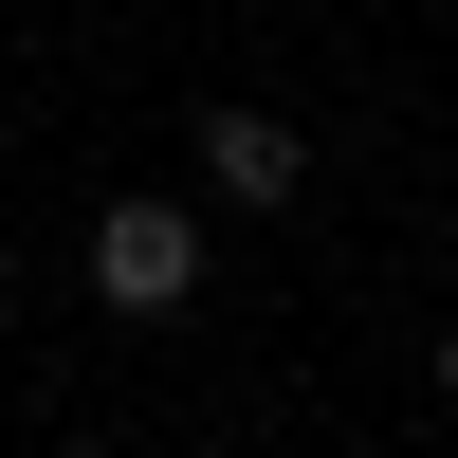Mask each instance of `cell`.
I'll list each match as a JSON object with an SVG mask.
<instances>
[{"instance_id": "1", "label": "cell", "mask_w": 458, "mask_h": 458, "mask_svg": "<svg viewBox=\"0 0 458 458\" xmlns=\"http://www.w3.org/2000/svg\"><path fill=\"white\" fill-rule=\"evenodd\" d=\"M73 276H92L110 312L147 330V312H183V293L220 276V220H202V202H165V183H129V202H92V239H73Z\"/></svg>"}, {"instance_id": "2", "label": "cell", "mask_w": 458, "mask_h": 458, "mask_svg": "<svg viewBox=\"0 0 458 458\" xmlns=\"http://www.w3.org/2000/svg\"><path fill=\"white\" fill-rule=\"evenodd\" d=\"M202 202H220V220L312 202V129H293V110H202Z\"/></svg>"}, {"instance_id": "4", "label": "cell", "mask_w": 458, "mask_h": 458, "mask_svg": "<svg viewBox=\"0 0 458 458\" xmlns=\"http://www.w3.org/2000/svg\"><path fill=\"white\" fill-rule=\"evenodd\" d=\"M55 458H110V440H55Z\"/></svg>"}, {"instance_id": "3", "label": "cell", "mask_w": 458, "mask_h": 458, "mask_svg": "<svg viewBox=\"0 0 458 458\" xmlns=\"http://www.w3.org/2000/svg\"><path fill=\"white\" fill-rule=\"evenodd\" d=\"M440 403H458V330H440Z\"/></svg>"}]
</instances>
